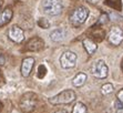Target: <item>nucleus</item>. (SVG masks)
Returning <instances> with one entry per match:
<instances>
[{"instance_id": "393cba45", "label": "nucleus", "mask_w": 123, "mask_h": 113, "mask_svg": "<svg viewBox=\"0 0 123 113\" xmlns=\"http://www.w3.org/2000/svg\"><path fill=\"white\" fill-rule=\"evenodd\" d=\"M0 7H1V5H0Z\"/></svg>"}, {"instance_id": "4be33fe9", "label": "nucleus", "mask_w": 123, "mask_h": 113, "mask_svg": "<svg viewBox=\"0 0 123 113\" xmlns=\"http://www.w3.org/2000/svg\"><path fill=\"white\" fill-rule=\"evenodd\" d=\"M86 2H89V3H91V5H97L100 0H86Z\"/></svg>"}, {"instance_id": "9b49d317", "label": "nucleus", "mask_w": 123, "mask_h": 113, "mask_svg": "<svg viewBox=\"0 0 123 113\" xmlns=\"http://www.w3.org/2000/svg\"><path fill=\"white\" fill-rule=\"evenodd\" d=\"M67 36V32L64 29H55L50 33V39L53 41V42H61L64 40Z\"/></svg>"}, {"instance_id": "20e7f679", "label": "nucleus", "mask_w": 123, "mask_h": 113, "mask_svg": "<svg viewBox=\"0 0 123 113\" xmlns=\"http://www.w3.org/2000/svg\"><path fill=\"white\" fill-rule=\"evenodd\" d=\"M75 100V93L74 91L72 90H64L60 93H58L57 95L52 96L49 99V102L51 104H68V103H71L72 101Z\"/></svg>"}, {"instance_id": "f03ea898", "label": "nucleus", "mask_w": 123, "mask_h": 113, "mask_svg": "<svg viewBox=\"0 0 123 113\" xmlns=\"http://www.w3.org/2000/svg\"><path fill=\"white\" fill-rule=\"evenodd\" d=\"M37 102H38L37 94H34L33 92H27V93H25L22 96H21L19 107H20L22 112L30 113L36 109Z\"/></svg>"}, {"instance_id": "9d476101", "label": "nucleus", "mask_w": 123, "mask_h": 113, "mask_svg": "<svg viewBox=\"0 0 123 113\" xmlns=\"http://www.w3.org/2000/svg\"><path fill=\"white\" fill-rule=\"evenodd\" d=\"M43 48H44V41L38 37L30 39L27 43V49L30 51H40Z\"/></svg>"}, {"instance_id": "0eeeda50", "label": "nucleus", "mask_w": 123, "mask_h": 113, "mask_svg": "<svg viewBox=\"0 0 123 113\" xmlns=\"http://www.w3.org/2000/svg\"><path fill=\"white\" fill-rule=\"evenodd\" d=\"M8 37L10 40H12L16 43H21L25 39V33L21 28H19L18 25H12L8 31Z\"/></svg>"}, {"instance_id": "6ab92c4d", "label": "nucleus", "mask_w": 123, "mask_h": 113, "mask_svg": "<svg viewBox=\"0 0 123 113\" xmlns=\"http://www.w3.org/2000/svg\"><path fill=\"white\" fill-rule=\"evenodd\" d=\"M114 107H115V110H119V109H123V103L121 101H115L114 102Z\"/></svg>"}, {"instance_id": "6e6552de", "label": "nucleus", "mask_w": 123, "mask_h": 113, "mask_svg": "<svg viewBox=\"0 0 123 113\" xmlns=\"http://www.w3.org/2000/svg\"><path fill=\"white\" fill-rule=\"evenodd\" d=\"M123 41V31L119 27H113L109 33V42L114 45H119Z\"/></svg>"}, {"instance_id": "7ed1b4c3", "label": "nucleus", "mask_w": 123, "mask_h": 113, "mask_svg": "<svg viewBox=\"0 0 123 113\" xmlns=\"http://www.w3.org/2000/svg\"><path fill=\"white\" fill-rule=\"evenodd\" d=\"M88 17H89V10L86 7H79L71 12L69 17V21L73 27H79L86 22Z\"/></svg>"}, {"instance_id": "39448f33", "label": "nucleus", "mask_w": 123, "mask_h": 113, "mask_svg": "<svg viewBox=\"0 0 123 113\" xmlns=\"http://www.w3.org/2000/svg\"><path fill=\"white\" fill-rule=\"evenodd\" d=\"M91 74L94 78H98V79H105L108 76V73H109V68L108 65L105 64L104 61L102 60H99V61H95L93 64H92L91 69Z\"/></svg>"}, {"instance_id": "2eb2a0df", "label": "nucleus", "mask_w": 123, "mask_h": 113, "mask_svg": "<svg viewBox=\"0 0 123 113\" xmlns=\"http://www.w3.org/2000/svg\"><path fill=\"white\" fill-rule=\"evenodd\" d=\"M86 112H88L86 107L83 104L82 102L75 103L74 107H73V110H72V113H86Z\"/></svg>"}, {"instance_id": "b1692460", "label": "nucleus", "mask_w": 123, "mask_h": 113, "mask_svg": "<svg viewBox=\"0 0 123 113\" xmlns=\"http://www.w3.org/2000/svg\"><path fill=\"white\" fill-rule=\"evenodd\" d=\"M117 113H123V109H119V110H117Z\"/></svg>"}, {"instance_id": "aec40b11", "label": "nucleus", "mask_w": 123, "mask_h": 113, "mask_svg": "<svg viewBox=\"0 0 123 113\" xmlns=\"http://www.w3.org/2000/svg\"><path fill=\"white\" fill-rule=\"evenodd\" d=\"M117 100H119V101H121V102L123 103V89H122V90H120L119 92H117Z\"/></svg>"}, {"instance_id": "dca6fc26", "label": "nucleus", "mask_w": 123, "mask_h": 113, "mask_svg": "<svg viewBox=\"0 0 123 113\" xmlns=\"http://www.w3.org/2000/svg\"><path fill=\"white\" fill-rule=\"evenodd\" d=\"M113 85L111 84V83H105V84H103L102 87H101V93L103 94V95H106V94H110L113 92Z\"/></svg>"}, {"instance_id": "f3484780", "label": "nucleus", "mask_w": 123, "mask_h": 113, "mask_svg": "<svg viewBox=\"0 0 123 113\" xmlns=\"http://www.w3.org/2000/svg\"><path fill=\"white\" fill-rule=\"evenodd\" d=\"M38 25L42 29H48L50 27V22H49L48 19H46V18H40V19L38 20Z\"/></svg>"}, {"instance_id": "4468645a", "label": "nucleus", "mask_w": 123, "mask_h": 113, "mask_svg": "<svg viewBox=\"0 0 123 113\" xmlns=\"http://www.w3.org/2000/svg\"><path fill=\"white\" fill-rule=\"evenodd\" d=\"M86 74H84V73H78L77 75L73 78L72 83H73V85H74V87L80 88V87H82V85L86 83Z\"/></svg>"}, {"instance_id": "f8f14e48", "label": "nucleus", "mask_w": 123, "mask_h": 113, "mask_svg": "<svg viewBox=\"0 0 123 113\" xmlns=\"http://www.w3.org/2000/svg\"><path fill=\"white\" fill-rule=\"evenodd\" d=\"M12 18V10L11 9H5L3 11L0 12V27H2V25H7V23L11 20Z\"/></svg>"}, {"instance_id": "1a4fd4ad", "label": "nucleus", "mask_w": 123, "mask_h": 113, "mask_svg": "<svg viewBox=\"0 0 123 113\" xmlns=\"http://www.w3.org/2000/svg\"><path fill=\"white\" fill-rule=\"evenodd\" d=\"M33 65H34V59L33 58L29 56V58L23 59L22 63H21V74H22V76L27 78V76L30 75Z\"/></svg>"}, {"instance_id": "423d86ee", "label": "nucleus", "mask_w": 123, "mask_h": 113, "mask_svg": "<svg viewBox=\"0 0 123 113\" xmlns=\"http://www.w3.org/2000/svg\"><path fill=\"white\" fill-rule=\"evenodd\" d=\"M78 56L72 51H66L60 56V65L63 69H71L74 68L77 64Z\"/></svg>"}, {"instance_id": "a211bd4d", "label": "nucleus", "mask_w": 123, "mask_h": 113, "mask_svg": "<svg viewBox=\"0 0 123 113\" xmlns=\"http://www.w3.org/2000/svg\"><path fill=\"white\" fill-rule=\"evenodd\" d=\"M108 14H102V16H101L100 17V19H99V23H103V25H104V23H106L108 22Z\"/></svg>"}, {"instance_id": "5701e85b", "label": "nucleus", "mask_w": 123, "mask_h": 113, "mask_svg": "<svg viewBox=\"0 0 123 113\" xmlns=\"http://www.w3.org/2000/svg\"><path fill=\"white\" fill-rule=\"evenodd\" d=\"M55 113H68V112H67L66 110H58Z\"/></svg>"}, {"instance_id": "f257e3e1", "label": "nucleus", "mask_w": 123, "mask_h": 113, "mask_svg": "<svg viewBox=\"0 0 123 113\" xmlns=\"http://www.w3.org/2000/svg\"><path fill=\"white\" fill-rule=\"evenodd\" d=\"M41 7H42V11L50 17L59 16L63 9L61 0H43Z\"/></svg>"}, {"instance_id": "412c9836", "label": "nucleus", "mask_w": 123, "mask_h": 113, "mask_svg": "<svg viewBox=\"0 0 123 113\" xmlns=\"http://www.w3.org/2000/svg\"><path fill=\"white\" fill-rule=\"evenodd\" d=\"M6 63V58H5V56H3L1 52H0V65H3Z\"/></svg>"}, {"instance_id": "ddd939ff", "label": "nucleus", "mask_w": 123, "mask_h": 113, "mask_svg": "<svg viewBox=\"0 0 123 113\" xmlns=\"http://www.w3.org/2000/svg\"><path fill=\"white\" fill-rule=\"evenodd\" d=\"M83 47H84L86 51L89 54H93L98 49V44L90 39H84L83 40Z\"/></svg>"}]
</instances>
